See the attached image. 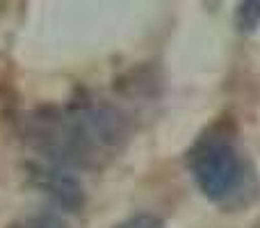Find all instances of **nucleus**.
Listing matches in <instances>:
<instances>
[{
    "label": "nucleus",
    "mask_w": 260,
    "mask_h": 228,
    "mask_svg": "<svg viewBox=\"0 0 260 228\" xmlns=\"http://www.w3.org/2000/svg\"><path fill=\"white\" fill-rule=\"evenodd\" d=\"M187 165L199 189L210 201H224L244 183V162L226 135H203L187 153Z\"/></svg>",
    "instance_id": "nucleus-1"
},
{
    "label": "nucleus",
    "mask_w": 260,
    "mask_h": 228,
    "mask_svg": "<svg viewBox=\"0 0 260 228\" xmlns=\"http://www.w3.org/2000/svg\"><path fill=\"white\" fill-rule=\"evenodd\" d=\"M35 171L37 183L44 189H48L64 208L69 210H78L85 201V194H82V187L76 178H73L69 171L59 169V167H32Z\"/></svg>",
    "instance_id": "nucleus-2"
},
{
    "label": "nucleus",
    "mask_w": 260,
    "mask_h": 228,
    "mask_svg": "<svg viewBox=\"0 0 260 228\" xmlns=\"http://www.w3.org/2000/svg\"><path fill=\"white\" fill-rule=\"evenodd\" d=\"M235 25L240 32L249 35L260 27V0H240L235 12Z\"/></svg>",
    "instance_id": "nucleus-3"
},
{
    "label": "nucleus",
    "mask_w": 260,
    "mask_h": 228,
    "mask_svg": "<svg viewBox=\"0 0 260 228\" xmlns=\"http://www.w3.org/2000/svg\"><path fill=\"white\" fill-rule=\"evenodd\" d=\"M114 228H167L165 221L157 215H148V212H139V215H133L130 219L121 221Z\"/></svg>",
    "instance_id": "nucleus-4"
},
{
    "label": "nucleus",
    "mask_w": 260,
    "mask_h": 228,
    "mask_svg": "<svg viewBox=\"0 0 260 228\" xmlns=\"http://www.w3.org/2000/svg\"><path fill=\"white\" fill-rule=\"evenodd\" d=\"M16 228H67V226L55 215H37V217H30L25 224H21Z\"/></svg>",
    "instance_id": "nucleus-5"
}]
</instances>
